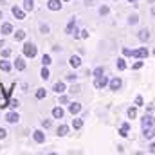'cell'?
<instances>
[{"mask_svg":"<svg viewBox=\"0 0 155 155\" xmlns=\"http://www.w3.org/2000/svg\"><path fill=\"white\" fill-rule=\"evenodd\" d=\"M36 52H38V49H36V45H35V43L27 41V43L24 45V56H27V58H35V56H36Z\"/></svg>","mask_w":155,"mask_h":155,"instance_id":"cell-1","label":"cell"},{"mask_svg":"<svg viewBox=\"0 0 155 155\" xmlns=\"http://www.w3.org/2000/svg\"><path fill=\"white\" fill-rule=\"evenodd\" d=\"M65 33L67 35H74V38H79V31L76 29V18H71V22L67 24V29H65Z\"/></svg>","mask_w":155,"mask_h":155,"instance_id":"cell-2","label":"cell"},{"mask_svg":"<svg viewBox=\"0 0 155 155\" xmlns=\"http://www.w3.org/2000/svg\"><path fill=\"white\" fill-rule=\"evenodd\" d=\"M132 58H139V60L148 58V49H146V47H139V49L132 51Z\"/></svg>","mask_w":155,"mask_h":155,"instance_id":"cell-3","label":"cell"},{"mask_svg":"<svg viewBox=\"0 0 155 155\" xmlns=\"http://www.w3.org/2000/svg\"><path fill=\"white\" fill-rule=\"evenodd\" d=\"M108 83H110V81H108V78L103 74V76L96 78V81H94V87H96V88H105Z\"/></svg>","mask_w":155,"mask_h":155,"instance_id":"cell-4","label":"cell"},{"mask_svg":"<svg viewBox=\"0 0 155 155\" xmlns=\"http://www.w3.org/2000/svg\"><path fill=\"white\" fill-rule=\"evenodd\" d=\"M108 87H110V90H114V92H117V90H119V88L123 87V81H121V78H114V79H110Z\"/></svg>","mask_w":155,"mask_h":155,"instance_id":"cell-5","label":"cell"},{"mask_svg":"<svg viewBox=\"0 0 155 155\" xmlns=\"http://www.w3.org/2000/svg\"><path fill=\"white\" fill-rule=\"evenodd\" d=\"M153 123H155V119L152 116H144L143 119H141V126L143 128H148V126H153Z\"/></svg>","mask_w":155,"mask_h":155,"instance_id":"cell-6","label":"cell"},{"mask_svg":"<svg viewBox=\"0 0 155 155\" xmlns=\"http://www.w3.org/2000/svg\"><path fill=\"white\" fill-rule=\"evenodd\" d=\"M47 7H49L51 11H60V9H61V2H60V0H49V2H47Z\"/></svg>","mask_w":155,"mask_h":155,"instance_id":"cell-7","label":"cell"},{"mask_svg":"<svg viewBox=\"0 0 155 155\" xmlns=\"http://www.w3.org/2000/svg\"><path fill=\"white\" fill-rule=\"evenodd\" d=\"M13 16H15V18H18V20H24V18H25V11L15 5V7H13Z\"/></svg>","mask_w":155,"mask_h":155,"instance_id":"cell-8","label":"cell"},{"mask_svg":"<svg viewBox=\"0 0 155 155\" xmlns=\"http://www.w3.org/2000/svg\"><path fill=\"white\" fill-rule=\"evenodd\" d=\"M0 33L5 36V35H11L13 33V25L9 24V22H5V24H2V29H0Z\"/></svg>","mask_w":155,"mask_h":155,"instance_id":"cell-9","label":"cell"},{"mask_svg":"<svg viewBox=\"0 0 155 155\" xmlns=\"http://www.w3.org/2000/svg\"><path fill=\"white\" fill-rule=\"evenodd\" d=\"M143 135L146 137V139H152L155 135V128L153 126H148V128H143Z\"/></svg>","mask_w":155,"mask_h":155,"instance_id":"cell-10","label":"cell"},{"mask_svg":"<svg viewBox=\"0 0 155 155\" xmlns=\"http://www.w3.org/2000/svg\"><path fill=\"white\" fill-rule=\"evenodd\" d=\"M33 137H35L36 143H45V134H43L41 130H36V132L33 134Z\"/></svg>","mask_w":155,"mask_h":155,"instance_id":"cell-11","label":"cell"},{"mask_svg":"<svg viewBox=\"0 0 155 155\" xmlns=\"http://www.w3.org/2000/svg\"><path fill=\"white\" fill-rule=\"evenodd\" d=\"M5 119H7V123H18L20 116H18V112H9V114L5 116Z\"/></svg>","mask_w":155,"mask_h":155,"instance_id":"cell-12","label":"cell"},{"mask_svg":"<svg viewBox=\"0 0 155 155\" xmlns=\"http://www.w3.org/2000/svg\"><path fill=\"white\" fill-rule=\"evenodd\" d=\"M54 92H56V94H63V92H65V83H63V81L54 83Z\"/></svg>","mask_w":155,"mask_h":155,"instance_id":"cell-13","label":"cell"},{"mask_svg":"<svg viewBox=\"0 0 155 155\" xmlns=\"http://www.w3.org/2000/svg\"><path fill=\"white\" fill-rule=\"evenodd\" d=\"M128 130H130V124H128V123H123L121 128H119V135H121V137H126V135H128Z\"/></svg>","mask_w":155,"mask_h":155,"instance_id":"cell-14","label":"cell"},{"mask_svg":"<svg viewBox=\"0 0 155 155\" xmlns=\"http://www.w3.org/2000/svg\"><path fill=\"white\" fill-rule=\"evenodd\" d=\"M79 110H81V103H71V105H69V112H71L72 116L78 114Z\"/></svg>","mask_w":155,"mask_h":155,"instance_id":"cell-15","label":"cell"},{"mask_svg":"<svg viewBox=\"0 0 155 155\" xmlns=\"http://www.w3.org/2000/svg\"><path fill=\"white\" fill-rule=\"evenodd\" d=\"M69 63H71V67L78 69V67L81 65V60H79V56H71V58H69Z\"/></svg>","mask_w":155,"mask_h":155,"instance_id":"cell-16","label":"cell"},{"mask_svg":"<svg viewBox=\"0 0 155 155\" xmlns=\"http://www.w3.org/2000/svg\"><path fill=\"white\" fill-rule=\"evenodd\" d=\"M137 36H139V40H141V41H146V40L150 38V31H148V29H141Z\"/></svg>","mask_w":155,"mask_h":155,"instance_id":"cell-17","label":"cell"},{"mask_svg":"<svg viewBox=\"0 0 155 155\" xmlns=\"http://www.w3.org/2000/svg\"><path fill=\"white\" fill-rule=\"evenodd\" d=\"M67 134H69V126H67V124H60V126H58V135H60V137H65Z\"/></svg>","mask_w":155,"mask_h":155,"instance_id":"cell-18","label":"cell"},{"mask_svg":"<svg viewBox=\"0 0 155 155\" xmlns=\"http://www.w3.org/2000/svg\"><path fill=\"white\" fill-rule=\"evenodd\" d=\"M52 117H54V119H61V117H63L61 107H54V108H52Z\"/></svg>","mask_w":155,"mask_h":155,"instance_id":"cell-19","label":"cell"},{"mask_svg":"<svg viewBox=\"0 0 155 155\" xmlns=\"http://www.w3.org/2000/svg\"><path fill=\"white\" fill-rule=\"evenodd\" d=\"M15 67H16V71H24V69H25V61H24V58H16Z\"/></svg>","mask_w":155,"mask_h":155,"instance_id":"cell-20","label":"cell"},{"mask_svg":"<svg viewBox=\"0 0 155 155\" xmlns=\"http://www.w3.org/2000/svg\"><path fill=\"white\" fill-rule=\"evenodd\" d=\"M0 71L9 72V71H11V63H9V61H5V60H0Z\"/></svg>","mask_w":155,"mask_h":155,"instance_id":"cell-21","label":"cell"},{"mask_svg":"<svg viewBox=\"0 0 155 155\" xmlns=\"http://www.w3.org/2000/svg\"><path fill=\"white\" fill-rule=\"evenodd\" d=\"M35 9V0H24V11H33Z\"/></svg>","mask_w":155,"mask_h":155,"instance_id":"cell-22","label":"cell"},{"mask_svg":"<svg viewBox=\"0 0 155 155\" xmlns=\"http://www.w3.org/2000/svg\"><path fill=\"white\" fill-rule=\"evenodd\" d=\"M116 65H117V69H119V71H124V69H126V61H124L123 58H117Z\"/></svg>","mask_w":155,"mask_h":155,"instance_id":"cell-23","label":"cell"},{"mask_svg":"<svg viewBox=\"0 0 155 155\" xmlns=\"http://www.w3.org/2000/svg\"><path fill=\"white\" fill-rule=\"evenodd\" d=\"M40 76L43 78V79H49V78H51V72H49V69H47V65H43V69H41V72H40Z\"/></svg>","mask_w":155,"mask_h":155,"instance_id":"cell-24","label":"cell"},{"mask_svg":"<svg viewBox=\"0 0 155 155\" xmlns=\"http://www.w3.org/2000/svg\"><path fill=\"white\" fill-rule=\"evenodd\" d=\"M128 117H130V119H135V117H137V108H135V107H130V108H128Z\"/></svg>","mask_w":155,"mask_h":155,"instance_id":"cell-25","label":"cell"},{"mask_svg":"<svg viewBox=\"0 0 155 155\" xmlns=\"http://www.w3.org/2000/svg\"><path fill=\"white\" fill-rule=\"evenodd\" d=\"M72 126H74L76 130H79V128L83 126V119H72Z\"/></svg>","mask_w":155,"mask_h":155,"instance_id":"cell-26","label":"cell"},{"mask_svg":"<svg viewBox=\"0 0 155 155\" xmlns=\"http://www.w3.org/2000/svg\"><path fill=\"white\" fill-rule=\"evenodd\" d=\"M103 74H105V69H103V67H96V69H94V76L96 78L103 76Z\"/></svg>","mask_w":155,"mask_h":155,"instance_id":"cell-27","label":"cell"},{"mask_svg":"<svg viewBox=\"0 0 155 155\" xmlns=\"http://www.w3.org/2000/svg\"><path fill=\"white\" fill-rule=\"evenodd\" d=\"M41 63H43V65H51V63H52V61H51V56H49V54H43V56H41Z\"/></svg>","mask_w":155,"mask_h":155,"instance_id":"cell-28","label":"cell"},{"mask_svg":"<svg viewBox=\"0 0 155 155\" xmlns=\"http://www.w3.org/2000/svg\"><path fill=\"white\" fill-rule=\"evenodd\" d=\"M45 94H47V92H45V88H38V90H36V99H43V97H45Z\"/></svg>","mask_w":155,"mask_h":155,"instance_id":"cell-29","label":"cell"},{"mask_svg":"<svg viewBox=\"0 0 155 155\" xmlns=\"http://www.w3.org/2000/svg\"><path fill=\"white\" fill-rule=\"evenodd\" d=\"M15 36H16V40H24V38H25V31H24V29H20V31H16V33H15Z\"/></svg>","mask_w":155,"mask_h":155,"instance_id":"cell-30","label":"cell"},{"mask_svg":"<svg viewBox=\"0 0 155 155\" xmlns=\"http://www.w3.org/2000/svg\"><path fill=\"white\" fill-rule=\"evenodd\" d=\"M137 22H139V16H137V15H132V16L128 18V24H132V25L137 24Z\"/></svg>","mask_w":155,"mask_h":155,"instance_id":"cell-31","label":"cell"},{"mask_svg":"<svg viewBox=\"0 0 155 155\" xmlns=\"http://www.w3.org/2000/svg\"><path fill=\"white\" fill-rule=\"evenodd\" d=\"M108 11H110V9H108L107 5H103V7H99V15H101V16H105V15H108Z\"/></svg>","mask_w":155,"mask_h":155,"instance_id":"cell-32","label":"cell"},{"mask_svg":"<svg viewBox=\"0 0 155 155\" xmlns=\"http://www.w3.org/2000/svg\"><path fill=\"white\" fill-rule=\"evenodd\" d=\"M40 31H41L43 35H47V33H49V25H45V24H41V25H40Z\"/></svg>","mask_w":155,"mask_h":155,"instance_id":"cell-33","label":"cell"},{"mask_svg":"<svg viewBox=\"0 0 155 155\" xmlns=\"http://www.w3.org/2000/svg\"><path fill=\"white\" fill-rule=\"evenodd\" d=\"M18 105H20V103H18V99H11V101H9V107H11V108H16Z\"/></svg>","mask_w":155,"mask_h":155,"instance_id":"cell-34","label":"cell"},{"mask_svg":"<svg viewBox=\"0 0 155 155\" xmlns=\"http://www.w3.org/2000/svg\"><path fill=\"white\" fill-rule=\"evenodd\" d=\"M41 126L43 128H51V119H43L41 121Z\"/></svg>","mask_w":155,"mask_h":155,"instance_id":"cell-35","label":"cell"},{"mask_svg":"<svg viewBox=\"0 0 155 155\" xmlns=\"http://www.w3.org/2000/svg\"><path fill=\"white\" fill-rule=\"evenodd\" d=\"M79 38H88V31H87V29L79 31Z\"/></svg>","mask_w":155,"mask_h":155,"instance_id":"cell-36","label":"cell"},{"mask_svg":"<svg viewBox=\"0 0 155 155\" xmlns=\"http://www.w3.org/2000/svg\"><path fill=\"white\" fill-rule=\"evenodd\" d=\"M135 107H143V97H141V96L135 97Z\"/></svg>","mask_w":155,"mask_h":155,"instance_id":"cell-37","label":"cell"},{"mask_svg":"<svg viewBox=\"0 0 155 155\" xmlns=\"http://www.w3.org/2000/svg\"><path fill=\"white\" fill-rule=\"evenodd\" d=\"M65 79H67V81H76L78 76H76V74H67V78H65Z\"/></svg>","mask_w":155,"mask_h":155,"instance_id":"cell-38","label":"cell"},{"mask_svg":"<svg viewBox=\"0 0 155 155\" xmlns=\"http://www.w3.org/2000/svg\"><path fill=\"white\" fill-rule=\"evenodd\" d=\"M123 54H124V56H132V51H130L128 47H123Z\"/></svg>","mask_w":155,"mask_h":155,"instance_id":"cell-39","label":"cell"},{"mask_svg":"<svg viewBox=\"0 0 155 155\" xmlns=\"http://www.w3.org/2000/svg\"><path fill=\"white\" fill-rule=\"evenodd\" d=\"M143 65H144V61H135V63H134V69L137 71V69H141Z\"/></svg>","mask_w":155,"mask_h":155,"instance_id":"cell-40","label":"cell"},{"mask_svg":"<svg viewBox=\"0 0 155 155\" xmlns=\"http://www.w3.org/2000/svg\"><path fill=\"white\" fill-rule=\"evenodd\" d=\"M79 90H81V88H79V85H72V88H71V92H79Z\"/></svg>","mask_w":155,"mask_h":155,"instance_id":"cell-41","label":"cell"},{"mask_svg":"<svg viewBox=\"0 0 155 155\" xmlns=\"http://www.w3.org/2000/svg\"><path fill=\"white\" fill-rule=\"evenodd\" d=\"M9 54H11V51H9V49H4V51H2V56H4V58H7Z\"/></svg>","mask_w":155,"mask_h":155,"instance_id":"cell-42","label":"cell"},{"mask_svg":"<svg viewBox=\"0 0 155 155\" xmlns=\"http://www.w3.org/2000/svg\"><path fill=\"white\" fill-rule=\"evenodd\" d=\"M60 103H63V105L69 103V97H67V96H61V97H60Z\"/></svg>","mask_w":155,"mask_h":155,"instance_id":"cell-43","label":"cell"},{"mask_svg":"<svg viewBox=\"0 0 155 155\" xmlns=\"http://www.w3.org/2000/svg\"><path fill=\"white\" fill-rule=\"evenodd\" d=\"M5 135H7V132H5V130H4V128H0V139H4V137H5Z\"/></svg>","mask_w":155,"mask_h":155,"instance_id":"cell-44","label":"cell"},{"mask_svg":"<svg viewBox=\"0 0 155 155\" xmlns=\"http://www.w3.org/2000/svg\"><path fill=\"white\" fill-rule=\"evenodd\" d=\"M150 153H155V143L150 146Z\"/></svg>","mask_w":155,"mask_h":155,"instance_id":"cell-45","label":"cell"},{"mask_svg":"<svg viewBox=\"0 0 155 155\" xmlns=\"http://www.w3.org/2000/svg\"><path fill=\"white\" fill-rule=\"evenodd\" d=\"M85 4H87V5H92V0H85Z\"/></svg>","mask_w":155,"mask_h":155,"instance_id":"cell-46","label":"cell"},{"mask_svg":"<svg viewBox=\"0 0 155 155\" xmlns=\"http://www.w3.org/2000/svg\"><path fill=\"white\" fill-rule=\"evenodd\" d=\"M128 2H130V4H135V2H137V0H128Z\"/></svg>","mask_w":155,"mask_h":155,"instance_id":"cell-47","label":"cell"},{"mask_svg":"<svg viewBox=\"0 0 155 155\" xmlns=\"http://www.w3.org/2000/svg\"><path fill=\"white\" fill-rule=\"evenodd\" d=\"M152 15H153V18H155V7H153V9H152Z\"/></svg>","mask_w":155,"mask_h":155,"instance_id":"cell-48","label":"cell"},{"mask_svg":"<svg viewBox=\"0 0 155 155\" xmlns=\"http://www.w3.org/2000/svg\"><path fill=\"white\" fill-rule=\"evenodd\" d=\"M2 47H4V41H0V49H2Z\"/></svg>","mask_w":155,"mask_h":155,"instance_id":"cell-49","label":"cell"},{"mask_svg":"<svg viewBox=\"0 0 155 155\" xmlns=\"http://www.w3.org/2000/svg\"><path fill=\"white\" fill-rule=\"evenodd\" d=\"M0 18H2V11H0Z\"/></svg>","mask_w":155,"mask_h":155,"instance_id":"cell-50","label":"cell"},{"mask_svg":"<svg viewBox=\"0 0 155 155\" xmlns=\"http://www.w3.org/2000/svg\"><path fill=\"white\" fill-rule=\"evenodd\" d=\"M0 2H2V4H4V0H0Z\"/></svg>","mask_w":155,"mask_h":155,"instance_id":"cell-51","label":"cell"},{"mask_svg":"<svg viewBox=\"0 0 155 155\" xmlns=\"http://www.w3.org/2000/svg\"><path fill=\"white\" fill-rule=\"evenodd\" d=\"M153 54H155V51H153Z\"/></svg>","mask_w":155,"mask_h":155,"instance_id":"cell-52","label":"cell"}]
</instances>
